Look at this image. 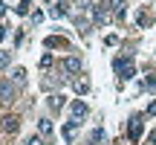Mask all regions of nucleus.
<instances>
[{
    "mask_svg": "<svg viewBox=\"0 0 156 145\" xmlns=\"http://www.w3.org/2000/svg\"><path fill=\"white\" fill-rule=\"evenodd\" d=\"M3 35H6V26H0V41H3Z\"/></svg>",
    "mask_w": 156,
    "mask_h": 145,
    "instance_id": "nucleus-18",
    "label": "nucleus"
},
{
    "mask_svg": "<svg viewBox=\"0 0 156 145\" xmlns=\"http://www.w3.org/2000/svg\"><path fill=\"white\" fill-rule=\"evenodd\" d=\"M41 67H52V55H49V52H46V55L41 58Z\"/></svg>",
    "mask_w": 156,
    "mask_h": 145,
    "instance_id": "nucleus-15",
    "label": "nucleus"
},
{
    "mask_svg": "<svg viewBox=\"0 0 156 145\" xmlns=\"http://www.w3.org/2000/svg\"><path fill=\"white\" fill-rule=\"evenodd\" d=\"M15 96H17L15 84H9V81H0V102H15Z\"/></svg>",
    "mask_w": 156,
    "mask_h": 145,
    "instance_id": "nucleus-3",
    "label": "nucleus"
},
{
    "mask_svg": "<svg viewBox=\"0 0 156 145\" xmlns=\"http://www.w3.org/2000/svg\"><path fill=\"white\" fill-rule=\"evenodd\" d=\"M38 131H41V136H52V122H49V119H41Z\"/></svg>",
    "mask_w": 156,
    "mask_h": 145,
    "instance_id": "nucleus-8",
    "label": "nucleus"
},
{
    "mask_svg": "<svg viewBox=\"0 0 156 145\" xmlns=\"http://www.w3.org/2000/svg\"><path fill=\"white\" fill-rule=\"evenodd\" d=\"M9 61H12V52H9V50H0V70L9 67Z\"/></svg>",
    "mask_w": 156,
    "mask_h": 145,
    "instance_id": "nucleus-12",
    "label": "nucleus"
},
{
    "mask_svg": "<svg viewBox=\"0 0 156 145\" xmlns=\"http://www.w3.org/2000/svg\"><path fill=\"white\" fill-rule=\"evenodd\" d=\"M46 3H52V0H46Z\"/></svg>",
    "mask_w": 156,
    "mask_h": 145,
    "instance_id": "nucleus-20",
    "label": "nucleus"
},
{
    "mask_svg": "<svg viewBox=\"0 0 156 145\" xmlns=\"http://www.w3.org/2000/svg\"><path fill=\"white\" fill-rule=\"evenodd\" d=\"M75 90H78V93H87V90H90V81H87V78H81V81H75Z\"/></svg>",
    "mask_w": 156,
    "mask_h": 145,
    "instance_id": "nucleus-13",
    "label": "nucleus"
},
{
    "mask_svg": "<svg viewBox=\"0 0 156 145\" xmlns=\"http://www.w3.org/2000/svg\"><path fill=\"white\" fill-rule=\"evenodd\" d=\"M67 12H69V6L64 3V0H58L55 6H49V15H52V17H64Z\"/></svg>",
    "mask_w": 156,
    "mask_h": 145,
    "instance_id": "nucleus-4",
    "label": "nucleus"
},
{
    "mask_svg": "<svg viewBox=\"0 0 156 145\" xmlns=\"http://www.w3.org/2000/svg\"><path fill=\"white\" fill-rule=\"evenodd\" d=\"M87 145H98V142H93V139H90V142H87Z\"/></svg>",
    "mask_w": 156,
    "mask_h": 145,
    "instance_id": "nucleus-19",
    "label": "nucleus"
},
{
    "mask_svg": "<svg viewBox=\"0 0 156 145\" xmlns=\"http://www.w3.org/2000/svg\"><path fill=\"white\" fill-rule=\"evenodd\" d=\"M64 70H67V72H78V70H81V58H67V61H64Z\"/></svg>",
    "mask_w": 156,
    "mask_h": 145,
    "instance_id": "nucleus-6",
    "label": "nucleus"
},
{
    "mask_svg": "<svg viewBox=\"0 0 156 145\" xmlns=\"http://www.w3.org/2000/svg\"><path fill=\"white\" fill-rule=\"evenodd\" d=\"M12 78H15V84H26V70H20V67H17L15 72H12Z\"/></svg>",
    "mask_w": 156,
    "mask_h": 145,
    "instance_id": "nucleus-11",
    "label": "nucleus"
},
{
    "mask_svg": "<svg viewBox=\"0 0 156 145\" xmlns=\"http://www.w3.org/2000/svg\"><path fill=\"white\" fill-rule=\"evenodd\" d=\"M26 145H41V139H38V136H29V139H26Z\"/></svg>",
    "mask_w": 156,
    "mask_h": 145,
    "instance_id": "nucleus-16",
    "label": "nucleus"
},
{
    "mask_svg": "<svg viewBox=\"0 0 156 145\" xmlns=\"http://www.w3.org/2000/svg\"><path fill=\"white\" fill-rule=\"evenodd\" d=\"M49 107L52 110H61L64 107V96H49Z\"/></svg>",
    "mask_w": 156,
    "mask_h": 145,
    "instance_id": "nucleus-10",
    "label": "nucleus"
},
{
    "mask_svg": "<svg viewBox=\"0 0 156 145\" xmlns=\"http://www.w3.org/2000/svg\"><path fill=\"white\" fill-rule=\"evenodd\" d=\"M142 113H133L130 116V122H127V136H130V142H139V136H142Z\"/></svg>",
    "mask_w": 156,
    "mask_h": 145,
    "instance_id": "nucleus-1",
    "label": "nucleus"
},
{
    "mask_svg": "<svg viewBox=\"0 0 156 145\" xmlns=\"http://www.w3.org/2000/svg\"><path fill=\"white\" fill-rule=\"evenodd\" d=\"M87 110H90V107L84 105V102H73V116H75V119H81V116H87Z\"/></svg>",
    "mask_w": 156,
    "mask_h": 145,
    "instance_id": "nucleus-7",
    "label": "nucleus"
},
{
    "mask_svg": "<svg viewBox=\"0 0 156 145\" xmlns=\"http://www.w3.org/2000/svg\"><path fill=\"white\" fill-rule=\"evenodd\" d=\"M46 46H49V50L52 46H64V41L61 38H46Z\"/></svg>",
    "mask_w": 156,
    "mask_h": 145,
    "instance_id": "nucleus-14",
    "label": "nucleus"
},
{
    "mask_svg": "<svg viewBox=\"0 0 156 145\" xmlns=\"http://www.w3.org/2000/svg\"><path fill=\"white\" fill-rule=\"evenodd\" d=\"M0 131L15 134V131H17V119H15V116H3V119H0Z\"/></svg>",
    "mask_w": 156,
    "mask_h": 145,
    "instance_id": "nucleus-5",
    "label": "nucleus"
},
{
    "mask_svg": "<svg viewBox=\"0 0 156 145\" xmlns=\"http://www.w3.org/2000/svg\"><path fill=\"white\" fill-rule=\"evenodd\" d=\"M116 72H122L124 78H133L136 67H133V61H130V58H127V61H124V58H119V61H116Z\"/></svg>",
    "mask_w": 156,
    "mask_h": 145,
    "instance_id": "nucleus-2",
    "label": "nucleus"
},
{
    "mask_svg": "<svg viewBox=\"0 0 156 145\" xmlns=\"http://www.w3.org/2000/svg\"><path fill=\"white\" fill-rule=\"evenodd\" d=\"M147 116H156V102H153L151 107H147Z\"/></svg>",
    "mask_w": 156,
    "mask_h": 145,
    "instance_id": "nucleus-17",
    "label": "nucleus"
},
{
    "mask_svg": "<svg viewBox=\"0 0 156 145\" xmlns=\"http://www.w3.org/2000/svg\"><path fill=\"white\" fill-rule=\"evenodd\" d=\"M75 128H78V122H67V125H64V128H61L64 139H73V136H75Z\"/></svg>",
    "mask_w": 156,
    "mask_h": 145,
    "instance_id": "nucleus-9",
    "label": "nucleus"
}]
</instances>
